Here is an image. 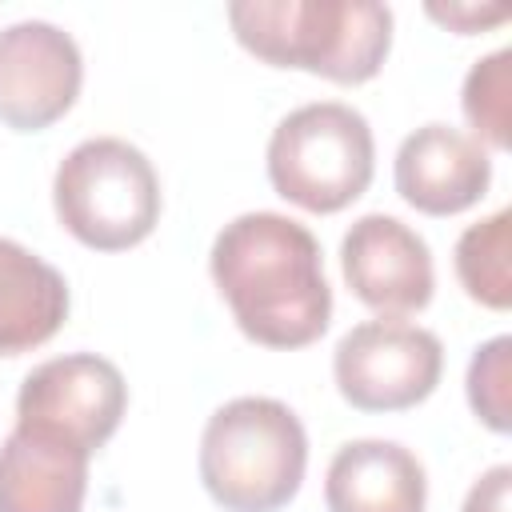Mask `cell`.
Segmentation results:
<instances>
[{"label":"cell","mask_w":512,"mask_h":512,"mask_svg":"<svg viewBox=\"0 0 512 512\" xmlns=\"http://www.w3.org/2000/svg\"><path fill=\"white\" fill-rule=\"evenodd\" d=\"M428 16L440 20L444 28L460 32V36H472V32H480L488 24H500L508 16V8H476V4H448V8H440V4H428Z\"/></svg>","instance_id":"obj_18"},{"label":"cell","mask_w":512,"mask_h":512,"mask_svg":"<svg viewBox=\"0 0 512 512\" xmlns=\"http://www.w3.org/2000/svg\"><path fill=\"white\" fill-rule=\"evenodd\" d=\"M324 504L328 512H424L428 476L396 440H348L328 460Z\"/></svg>","instance_id":"obj_11"},{"label":"cell","mask_w":512,"mask_h":512,"mask_svg":"<svg viewBox=\"0 0 512 512\" xmlns=\"http://www.w3.org/2000/svg\"><path fill=\"white\" fill-rule=\"evenodd\" d=\"M84 60L76 40L48 20H16L0 28V124L12 132H44L76 104Z\"/></svg>","instance_id":"obj_8"},{"label":"cell","mask_w":512,"mask_h":512,"mask_svg":"<svg viewBox=\"0 0 512 512\" xmlns=\"http://www.w3.org/2000/svg\"><path fill=\"white\" fill-rule=\"evenodd\" d=\"M444 372L440 336L408 320H364L332 352L336 392L356 412H404L424 404Z\"/></svg>","instance_id":"obj_6"},{"label":"cell","mask_w":512,"mask_h":512,"mask_svg":"<svg viewBox=\"0 0 512 512\" xmlns=\"http://www.w3.org/2000/svg\"><path fill=\"white\" fill-rule=\"evenodd\" d=\"M460 108L476 132L472 140H484L488 148L508 152L512 144V48H496L468 68Z\"/></svg>","instance_id":"obj_15"},{"label":"cell","mask_w":512,"mask_h":512,"mask_svg":"<svg viewBox=\"0 0 512 512\" xmlns=\"http://www.w3.org/2000/svg\"><path fill=\"white\" fill-rule=\"evenodd\" d=\"M196 468L224 512H280L304 484L308 432L284 400L236 396L208 416Z\"/></svg>","instance_id":"obj_3"},{"label":"cell","mask_w":512,"mask_h":512,"mask_svg":"<svg viewBox=\"0 0 512 512\" xmlns=\"http://www.w3.org/2000/svg\"><path fill=\"white\" fill-rule=\"evenodd\" d=\"M128 408V384L120 368L96 352H68L36 364L16 392V428L44 432L80 452H96L112 440Z\"/></svg>","instance_id":"obj_7"},{"label":"cell","mask_w":512,"mask_h":512,"mask_svg":"<svg viewBox=\"0 0 512 512\" xmlns=\"http://www.w3.org/2000/svg\"><path fill=\"white\" fill-rule=\"evenodd\" d=\"M508 492H512V468L508 464H496V468H488L468 488L460 512H508Z\"/></svg>","instance_id":"obj_17"},{"label":"cell","mask_w":512,"mask_h":512,"mask_svg":"<svg viewBox=\"0 0 512 512\" xmlns=\"http://www.w3.org/2000/svg\"><path fill=\"white\" fill-rule=\"evenodd\" d=\"M88 460L64 440L12 428L0 444V512H80Z\"/></svg>","instance_id":"obj_12"},{"label":"cell","mask_w":512,"mask_h":512,"mask_svg":"<svg viewBox=\"0 0 512 512\" xmlns=\"http://www.w3.org/2000/svg\"><path fill=\"white\" fill-rule=\"evenodd\" d=\"M232 36L272 68L368 84L392 48V8L372 0H232Z\"/></svg>","instance_id":"obj_2"},{"label":"cell","mask_w":512,"mask_h":512,"mask_svg":"<svg viewBox=\"0 0 512 512\" xmlns=\"http://www.w3.org/2000/svg\"><path fill=\"white\" fill-rule=\"evenodd\" d=\"M512 208L492 212L480 224H468L456 240V280L468 300L504 312L512 304Z\"/></svg>","instance_id":"obj_14"},{"label":"cell","mask_w":512,"mask_h":512,"mask_svg":"<svg viewBox=\"0 0 512 512\" xmlns=\"http://www.w3.org/2000/svg\"><path fill=\"white\" fill-rule=\"evenodd\" d=\"M268 184L288 204L332 216L360 200L376 172V144L364 112L316 100L288 112L268 136Z\"/></svg>","instance_id":"obj_5"},{"label":"cell","mask_w":512,"mask_h":512,"mask_svg":"<svg viewBox=\"0 0 512 512\" xmlns=\"http://www.w3.org/2000/svg\"><path fill=\"white\" fill-rule=\"evenodd\" d=\"M340 268L352 296L388 320L428 308L436 288V268L424 236L388 212L352 220L340 240Z\"/></svg>","instance_id":"obj_9"},{"label":"cell","mask_w":512,"mask_h":512,"mask_svg":"<svg viewBox=\"0 0 512 512\" xmlns=\"http://www.w3.org/2000/svg\"><path fill=\"white\" fill-rule=\"evenodd\" d=\"M68 320V280L32 248L0 236V356L48 344Z\"/></svg>","instance_id":"obj_13"},{"label":"cell","mask_w":512,"mask_h":512,"mask_svg":"<svg viewBox=\"0 0 512 512\" xmlns=\"http://www.w3.org/2000/svg\"><path fill=\"white\" fill-rule=\"evenodd\" d=\"M396 192L424 216H456L488 196L492 160L480 140L452 124H424L396 148Z\"/></svg>","instance_id":"obj_10"},{"label":"cell","mask_w":512,"mask_h":512,"mask_svg":"<svg viewBox=\"0 0 512 512\" xmlns=\"http://www.w3.org/2000/svg\"><path fill=\"white\" fill-rule=\"evenodd\" d=\"M52 208L68 236L92 252H128L160 220V176L152 160L120 140H80L52 176Z\"/></svg>","instance_id":"obj_4"},{"label":"cell","mask_w":512,"mask_h":512,"mask_svg":"<svg viewBox=\"0 0 512 512\" xmlns=\"http://www.w3.org/2000/svg\"><path fill=\"white\" fill-rule=\"evenodd\" d=\"M464 392H468V408L484 428L500 436L512 428V340L508 336H492L472 352Z\"/></svg>","instance_id":"obj_16"},{"label":"cell","mask_w":512,"mask_h":512,"mask_svg":"<svg viewBox=\"0 0 512 512\" xmlns=\"http://www.w3.org/2000/svg\"><path fill=\"white\" fill-rule=\"evenodd\" d=\"M208 272L236 328L260 348H308L332 324L320 240L292 216L244 212L228 220L212 240Z\"/></svg>","instance_id":"obj_1"}]
</instances>
